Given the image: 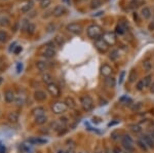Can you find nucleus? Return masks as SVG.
I'll use <instances>...</instances> for the list:
<instances>
[{
    "instance_id": "a18cd8bd",
    "label": "nucleus",
    "mask_w": 154,
    "mask_h": 153,
    "mask_svg": "<svg viewBox=\"0 0 154 153\" xmlns=\"http://www.w3.org/2000/svg\"><path fill=\"white\" fill-rule=\"evenodd\" d=\"M0 153H5V147L0 144Z\"/></svg>"
},
{
    "instance_id": "9b49d317",
    "label": "nucleus",
    "mask_w": 154,
    "mask_h": 153,
    "mask_svg": "<svg viewBox=\"0 0 154 153\" xmlns=\"http://www.w3.org/2000/svg\"><path fill=\"white\" fill-rule=\"evenodd\" d=\"M34 99L37 102H43L44 100H46V94L43 90H36L34 92Z\"/></svg>"
},
{
    "instance_id": "1a4fd4ad",
    "label": "nucleus",
    "mask_w": 154,
    "mask_h": 153,
    "mask_svg": "<svg viewBox=\"0 0 154 153\" xmlns=\"http://www.w3.org/2000/svg\"><path fill=\"white\" fill-rule=\"evenodd\" d=\"M66 11H67V9L65 6H63V5H57L54 8V11H52V13H54V17L59 18V17H62L63 15H65Z\"/></svg>"
},
{
    "instance_id": "b1692460",
    "label": "nucleus",
    "mask_w": 154,
    "mask_h": 153,
    "mask_svg": "<svg viewBox=\"0 0 154 153\" xmlns=\"http://www.w3.org/2000/svg\"><path fill=\"white\" fill-rule=\"evenodd\" d=\"M19 149L21 153H32V149L26 144H21L19 146Z\"/></svg>"
},
{
    "instance_id": "72a5a7b5",
    "label": "nucleus",
    "mask_w": 154,
    "mask_h": 153,
    "mask_svg": "<svg viewBox=\"0 0 154 153\" xmlns=\"http://www.w3.org/2000/svg\"><path fill=\"white\" fill-rule=\"evenodd\" d=\"M31 8H32V3L30 2V3H27V4H25L23 7H22V11H23L24 13H29L30 9H31Z\"/></svg>"
},
{
    "instance_id": "2eb2a0df",
    "label": "nucleus",
    "mask_w": 154,
    "mask_h": 153,
    "mask_svg": "<svg viewBox=\"0 0 154 153\" xmlns=\"http://www.w3.org/2000/svg\"><path fill=\"white\" fill-rule=\"evenodd\" d=\"M44 113H45V109H44L43 107H41V106H38V107L34 108V109L32 110V115L35 116V117L44 115Z\"/></svg>"
},
{
    "instance_id": "aec40b11",
    "label": "nucleus",
    "mask_w": 154,
    "mask_h": 153,
    "mask_svg": "<svg viewBox=\"0 0 154 153\" xmlns=\"http://www.w3.org/2000/svg\"><path fill=\"white\" fill-rule=\"evenodd\" d=\"M46 121H47V117H46L45 115L35 117V123L38 124V126H42V124H45Z\"/></svg>"
},
{
    "instance_id": "f3484780",
    "label": "nucleus",
    "mask_w": 154,
    "mask_h": 153,
    "mask_svg": "<svg viewBox=\"0 0 154 153\" xmlns=\"http://www.w3.org/2000/svg\"><path fill=\"white\" fill-rule=\"evenodd\" d=\"M105 83H106V85L108 86V87H115V85H116V80L114 79L113 77H106V79H105Z\"/></svg>"
},
{
    "instance_id": "20e7f679",
    "label": "nucleus",
    "mask_w": 154,
    "mask_h": 153,
    "mask_svg": "<svg viewBox=\"0 0 154 153\" xmlns=\"http://www.w3.org/2000/svg\"><path fill=\"white\" fill-rule=\"evenodd\" d=\"M52 109L54 114H63L68 109V106L65 104V102H56L52 104Z\"/></svg>"
},
{
    "instance_id": "de8ad7c7",
    "label": "nucleus",
    "mask_w": 154,
    "mask_h": 153,
    "mask_svg": "<svg viewBox=\"0 0 154 153\" xmlns=\"http://www.w3.org/2000/svg\"><path fill=\"white\" fill-rule=\"evenodd\" d=\"M150 92H151L152 94H154V81L151 83V86H150Z\"/></svg>"
},
{
    "instance_id": "09e8293b",
    "label": "nucleus",
    "mask_w": 154,
    "mask_h": 153,
    "mask_svg": "<svg viewBox=\"0 0 154 153\" xmlns=\"http://www.w3.org/2000/svg\"><path fill=\"white\" fill-rule=\"evenodd\" d=\"M116 123H118V121L110 122V123H109V124H108V126H114V124H116Z\"/></svg>"
},
{
    "instance_id": "79ce46f5",
    "label": "nucleus",
    "mask_w": 154,
    "mask_h": 153,
    "mask_svg": "<svg viewBox=\"0 0 154 153\" xmlns=\"http://www.w3.org/2000/svg\"><path fill=\"white\" fill-rule=\"evenodd\" d=\"M22 70H23V64L18 63L17 64V72H18V73H21Z\"/></svg>"
},
{
    "instance_id": "0eeeda50",
    "label": "nucleus",
    "mask_w": 154,
    "mask_h": 153,
    "mask_svg": "<svg viewBox=\"0 0 154 153\" xmlns=\"http://www.w3.org/2000/svg\"><path fill=\"white\" fill-rule=\"evenodd\" d=\"M66 29H67V31H69L72 34H80L82 31L81 26H80L79 24H76V23H72V24L67 25Z\"/></svg>"
},
{
    "instance_id": "a19ab883",
    "label": "nucleus",
    "mask_w": 154,
    "mask_h": 153,
    "mask_svg": "<svg viewBox=\"0 0 154 153\" xmlns=\"http://www.w3.org/2000/svg\"><path fill=\"white\" fill-rule=\"evenodd\" d=\"M22 50H23V48H22V46L21 45H17L16 46L15 48H13V54H15V55H19L20 53H21Z\"/></svg>"
},
{
    "instance_id": "ea45409f",
    "label": "nucleus",
    "mask_w": 154,
    "mask_h": 153,
    "mask_svg": "<svg viewBox=\"0 0 154 153\" xmlns=\"http://www.w3.org/2000/svg\"><path fill=\"white\" fill-rule=\"evenodd\" d=\"M136 87H137V90H142L144 87H145V85H144V81H143V79L140 80V81H138V83H137V85H136Z\"/></svg>"
},
{
    "instance_id": "ddd939ff",
    "label": "nucleus",
    "mask_w": 154,
    "mask_h": 153,
    "mask_svg": "<svg viewBox=\"0 0 154 153\" xmlns=\"http://www.w3.org/2000/svg\"><path fill=\"white\" fill-rule=\"evenodd\" d=\"M65 104H66V105L68 106V108H70V109H75V108L77 107V104L76 102H75V100L70 96L66 97V99H65Z\"/></svg>"
},
{
    "instance_id": "cd10ccee",
    "label": "nucleus",
    "mask_w": 154,
    "mask_h": 153,
    "mask_svg": "<svg viewBox=\"0 0 154 153\" xmlns=\"http://www.w3.org/2000/svg\"><path fill=\"white\" fill-rule=\"evenodd\" d=\"M137 78V72H136L135 69H133L131 72H129V82H134Z\"/></svg>"
},
{
    "instance_id": "7c9ffc66",
    "label": "nucleus",
    "mask_w": 154,
    "mask_h": 153,
    "mask_svg": "<svg viewBox=\"0 0 154 153\" xmlns=\"http://www.w3.org/2000/svg\"><path fill=\"white\" fill-rule=\"evenodd\" d=\"M9 24V20L6 17H0V26L5 27Z\"/></svg>"
},
{
    "instance_id": "f257e3e1",
    "label": "nucleus",
    "mask_w": 154,
    "mask_h": 153,
    "mask_svg": "<svg viewBox=\"0 0 154 153\" xmlns=\"http://www.w3.org/2000/svg\"><path fill=\"white\" fill-rule=\"evenodd\" d=\"M86 33H88V36L92 39H100L101 36H102V30L99 26L97 25H90V27L86 30Z\"/></svg>"
},
{
    "instance_id": "4c0bfd02",
    "label": "nucleus",
    "mask_w": 154,
    "mask_h": 153,
    "mask_svg": "<svg viewBox=\"0 0 154 153\" xmlns=\"http://www.w3.org/2000/svg\"><path fill=\"white\" fill-rule=\"evenodd\" d=\"M26 30H27V32L29 34H33L34 31H35V25H33V24H29Z\"/></svg>"
},
{
    "instance_id": "c03bdc74",
    "label": "nucleus",
    "mask_w": 154,
    "mask_h": 153,
    "mask_svg": "<svg viewBox=\"0 0 154 153\" xmlns=\"http://www.w3.org/2000/svg\"><path fill=\"white\" fill-rule=\"evenodd\" d=\"M54 24H50V25L49 26H48V27H47V30H48V32H52V30H54Z\"/></svg>"
},
{
    "instance_id": "3c124183",
    "label": "nucleus",
    "mask_w": 154,
    "mask_h": 153,
    "mask_svg": "<svg viewBox=\"0 0 154 153\" xmlns=\"http://www.w3.org/2000/svg\"><path fill=\"white\" fill-rule=\"evenodd\" d=\"M105 153H111L110 149H108V148H106V149H105Z\"/></svg>"
},
{
    "instance_id": "c85d7f7f",
    "label": "nucleus",
    "mask_w": 154,
    "mask_h": 153,
    "mask_svg": "<svg viewBox=\"0 0 154 153\" xmlns=\"http://www.w3.org/2000/svg\"><path fill=\"white\" fill-rule=\"evenodd\" d=\"M7 38H8V36H7L6 32L0 31V42H1V43H4V42H6Z\"/></svg>"
},
{
    "instance_id": "bb28decb",
    "label": "nucleus",
    "mask_w": 154,
    "mask_h": 153,
    "mask_svg": "<svg viewBox=\"0 0 154 153\" xmlns=\"http://www.w3.org/2000/svg\"><path fill=\"white\" fill-rule=\"evenodd\" d=\"M144 81V85H145V87H149V86H151V82H152V76L151 75H147L145 78L143 79Z\"/></svg>"
},
{
    "instance_id": "7ed1b4c3",
    "label": "nucleus",
    "mask_w": 154,
    "mask_h": 153,
    "mask_svg": "<svg viewBox=\"0 0 154 153\" xmlns=\"http://www.w3.org/2000/svg\"><path fill=\"white\" fill-rule=\"evenodd\" d=\"M121 145L126 150V152H131L134 150V141L127 135H124V136L121 137Z\"/></svg>"
},
{
    "instance_id": "6e6552de",
    "label": "nucleus",
    "mask_w": 154,
    "mask_h": 153,
    "mask_svg": "<svg viewBox=\"0 0 154 153\" xmlns=\"http://www.w3.org/2000/svg\"><path fill=\"white\" fill-rule=\"evenodd\" d=\"M141 139L143 140V142L146 144V146L148 147V148H154V140L152 139V137L150 136V135L148 134H144L141 136Z\"/></svg>"
},
{
    "instance_id": "f03ea898",
    "label": "nucleus",
    "mask_w": 154,
    "mask_h": 153,
    "mask_svg": "<svg viewBox=\"0 0 154 153\" xmlns=\"http://www.w3.org/2000/svg\"><path fill=\"white\" fill-rule=\"evenodd\" d=\"M80 105L85 111H90L94 108V101L90 96H81L80 97Z\"/></svg>"
},
{
    "instance_id": "4468645a",
    "label": "nucleus",
    "mask_w": 154,
    "mask_h": 153,
    "mask_svg": "<svg viewBox=\"0 0 154 153\" xmlns=\"http://www.w3.org/2000/svg\"><path fill=\"white\" fill-rule=\"evenodd\" d=\"M112 73V68L109 65H103L101 67V74L105 77H109Z\"/></svg>"
},
{
    "instance_id": "dca6fc26",
    "label": "nucleus",
    "mask_w": 154,
    "mask_h": 153,
    "mask_svg": "<svg viewBox=\"0 0 154 153\" xmlns=\"http://www.w3.org/2000/svg\"><path fill=\"white\" fill-rule=\"evenodd\" d=\"M7 119H8L9 122H13V123H16L19 120V113L18 112H9L8 115H7Z\"/></svg>"
},
{
    "instance_id": "e433bc0d",
    "label": "nucleus",
    "mask_w": 154,
    "mask_h": 153,
    "mask_svg": "<svg viewBox=\"0 0 154 153\" xmlns=\"http://www.w3.org/2000/svg\"><path fill=\"white\" fill-rule=\"evenodd\" d=\"M115 32H116L117 34H119V35H122V34L124 33V28L121 25H117L116 29H115Z\"/></svg>"
},
{
    "instance_id": "c9c22d12",
    "label": "nucleus",
    "mask_w": 154,
    "mask_h": 153,
    "mask_svg": "<svg viewBox=\"0 0 154 153\" xmlns=\"http://www.w3.org/2000/svg\"><path fill=\"white\" fill-rule=\"evenodd\" d=\"M137 143H138V145H139L140 148L143 149V150H145V151H146V150H147V149H148V147L146 146V144L143 142V140H142L141 138H140L139 140H138V142H137Z\"/></svg>"
},
{
    "instance_id": "393cba45",
    "label": "nucleus",
    "mask_w": 154,
    "mask_h": 153,
    "mask_svg": "<svg viewBox=\"0 0 154 153\" xmlns=\"http://www.w3.org/2000/svg\"><path fill=\"white\" fill-rule=\"evenodd\" d=\"M101 5H102V0H92V2H90V7L93 9L99 8Z\"/></svg>"
},
{
    "instance_id": "49530a36",
    "label": "nucleus",
    "mask_w": 154,
    "mask_h": 153,
    "mask_svg": "<svg viewBox=\"0 0 154 153\" xmlns=\"http://www.w3.org/2000/svg\"><path fill=\"white\" fill-rule=\"evenodd\" d=\"M114 153H126V152H124V151H122V150H119L118 148H115Z\"/></svg>"
},
{
    "instance_id": "39448f33",
    "label": "nucleus",
    "mask_w": 154,
    "mask_h": 153,
    "mask_svg": "<svg viewBox=\"0 0 154 153\" xmlns=\"http://www.w3.org/2000/svg\"><path fill=\"white\" fill-rule=\"evenodd\" d=\"M47 92L52 94V97L54 98H58V97L61 96V90H60V87H59L57 84L54 83H50V84H47V87H46Z\"/></svg>"
},
{
    "instance_id": "37998d69",
    "label": "nucleus",
    "mask_w": 154,
    "mask_h": 153,
    "mask_svg": "<svg viewBox=\"0 0 154 153\" xmlns=\"http://www.w3.org/2000/svg\"><path fill=\"white\" fill-rule=\"evenodd\" d=\"M148 29H149L150 31H153V30H154V20L149 24V26H148Z\"/></svg>"
},
{
    "instance_id": "473e14b6",
    "label": "nucleus",
    "mask_w": 154,
    "mask_h": 153,
    "mask_svg": "<svg viewBox=\"0 0 154 153\" xmlns=\"http://www.w3.org/2000/svg\"><path fill=\"white\" fill-rule=\"evenodd\" d=\"M143 67H144V70H145L146 72H149L150 70H151V68H152V65H151V63H150L149 61H145L143 63Z\"/></svg>"
},
{
    "instance_id": "864d4df0",
    "label": "nucleus",
    "mask_w": 154,
    "mask_h": 153,
    "mask_svg": "<svg viewBox=\"0 0 154 153\" xmlns=\"http://www.w3.org/2000/svg\"><path fill=\"white\" fill-rule=\"evenodd\" d=\"M2 80H3V78H2V77H0V84L2 83Z\"/></svg>"
},
{
    "instance_id": "f8f14e48",
    "label": "nucleus",
    "mask_w": 154,
    "mask_h": 153,
    "mask_svg": "<svg viewBox=\"0 0 154 153\" xmlns=\"http://www.w3.org/2000/svg\"><path fill=\"white\" fill-rule=\"evenodd\" d=\"M42 55H43V57L47 58V59H52V58H54L56 56V50L52 47H46L42 51Z\"/></svg>"
},
{
    "instance_id": "8fccbe9b",
    "label": "nucleus",
    "mask_w": 154,
    "mask_h": 153,
    "mask_svg": "<svg viewBox=\"0 0 154 153\" xmlns=\"http://www.w3.org/2000/svg\"><path fill=\"white\" fill-rule=\"evenodd\" d=\"M150 136H151V137H152V139H153V140H154V130H152V132L150 133Z\"/></svg>"
},
{
    "instance_id": "2f4dec72",
    "label": "nucleus",
    "mask_w": 154,
    "mask_h": 153,
    "mask_svg": "<svg viewBox=\"0 0 154 153\" xmlns=\"http://www.w3.org/2000/svg\"><path fill=\"white\" fill-rule=\"evenodd\" d=\"M54 42H56L57 44H58V45H63V44L65 43V40H64V38L62 37V36H56V37H54Z\"/></svg>"
},
{
    "instance_id": "a211bd4d",
    "label": "nucleus",
    "mask_w": 154,
    "mask_h": 153,
    "mask_svg": "<svg viewBox=\"0 0 154 153\" xmlns=\"http://www.w3.org/2000/svg\"><path fill=\"white\" fill-rule=\"evenodd\" d=\"M36 67H37V69L39 70V71H45L48 68V64L43 61H38L37 63H36Z\"/></svg>"
},
{
    "instance_id": "603ef678",
    "label": "nucleus",
    "mask_w": 154,
    "mask_h": 153,
    "mask_svg": "<svg viewBox=\"0 0 154 153\" xmlns=\"http://www.w3.org/2000/svg\"><path fill=\"white\" fill-rule=\"evenodd\" d=\"M95 153H102V150H100V149H98L97 151H95Z\"/></svg>"
},
{
    "instance_id": "c756f323",
    "label": "nucleus",
    "mask_w": 154,
    "mask_h": 153,
    "mask_svg": "<svg viewBox=\"0 0 154 153\" xmlns=\"http://www.w3.org/2000/svg\"><path fill=\"white\" fill-rule=\"evenodd\" d=\"M118 57H119V53H118V50H116V49L112 50V51H111V54H110V56H109V58H110L112 61L117 60V58H118Z\"/></svg>"
},
{
    "instance_id": "a878e982",
    "label": "nucleus",
    "mask_w": 154,
    "mask_h": 153,
    "mask_svg": "<svg viewBox=\"0 0 154 153\" xmlns=\"http://www.w3.org/2000/svg\"><path fill=\"white\" fill-rule=\"evenodd\" d=\"M129 128H131V130L134 134H140V133L142 132V128H140L138 124H131V126H129Z\"/></svg>"
},
{
    "instance_id": "423d86ee",
    "label": "nucleus",
    "mask_w": 154,
    "mask_h": 153,
    "mask_svg": "<svg viewBox=\"0 0 154 153\" xmlns=\"http://www.w3.org/2000/svg\"><path fill=\"white\" fill-rule=\"evenodd\" d=\"M95 45H96V47L98 48V50H100L101 53H105V51H107V49H108L109 44L107 43L103 38H100V39L96 40Z\"/></svg>"
},
{
    "instance_id": "58836bf2",
    "label": "nucleus",
    "mask_w": 154,
    "mask_h": 153,
    "mask_svg": "<svg viewBox=\"0 0 154 153\" xmlns=\"http://www.w3.org/2000/svg\"><path fill=\"white\" fill-rule=\"evenodd\" d=\"M124 77H125V71H121L120 74H119V79H118L119 84L123 83V81H124Z\"/></svg>"
},
{
    "instance_id": "5fc2aeb1",
    "label": "nucleus",
    "mask_w": 154,
    "mask_h": 153,
    "mask_svg": "<svg viewBox=\"0 0 154 153\" xmlns=\"http://www.w3.org/2000/svg\"><path fill=\"white\" fill-rule=\"evenodd\" d=\"M63 1H65V2H67V3L70 2V0H63Z\"/></svg>"
},
{
    "instance_id": "f704fd0d",
    "label": "nucleus",
    "mask_w": 154,
    "mask_h": 153,
    "mask_svg": "<svg viewBox=\"0 0 154 153\" xmlns=\"http://www.w3.org/2000/svg\"><path fill=\"white\" fill-rule=\"evenodd\" d=\"M50 5V0H41L40 1V6L41 8H46Z\"/></svg>"
},
{
    "instance_id": "5701e85b",
    "label": "nucleus",
    "mask_w": 154,
    "mask_h": 153,
    "mask_svg": "<svg viewBox=\"0 0 154 153\" xmlns=\"http://www.w3.org/2000/svg\"><path fill=\"white\" fill-rule=\"evenodd\" d=\"M41 78H42V81L45 82L46 84L52 83V75H50V74L43 73V74H42V77Z\"/></svg>"
},
{
    "instance_id": "9d476101",
    "label": "nucleus",
    "mask_w": 154,
    "mask_h": 153,
    "mask_svg": "<svg viewBox=\"0 0 154 153\" xmlns=\"http://www.w3.org/2000/svg\"><path fill=\"white\" fill-rule=\"evenodd\" d=\"M4 100L6 101L7 103H13V101L16 100V94L15 92L11 90H7L4 92Z\"/></svg>"
},
{
    "instance_id": "4be33fe9",
    "label": "nucleus",
    "mask_w": 154,
    "mask_h": 153,
    "mask_svg": "<svg viewBox=\"0 0 154 153\" xmlns=\"http://www.w3.org/2000/svg\"><path fill=\"white\" fill-rule=\"evenodd\" d=\"M141 15H142V17L144 18V19H149L150 17H151V11H150V8L149 7H144L143 9H142V11H141Z\"/></svg>"
},
{
    "instance_id": "6ab92c4d",
    "label": "nucleus",
    "mask_w": 154,
    "mask_h": 153,
    "mask_svg": "<svg viewBox=\"0 0 154 153\" xmlns=\"http://www.w3.org/2000/svg\"><path fill=\"white\" fill-rule=\"evenodd\" d=\"M29 143L31 144H37V145H41V144H45L47 142V140L45 139H40V138H32V139H29Z\"/></svg>"
},
{
    "instance_id": "412c9836",
    "label": "nucleus",
    "mask_w": 154,
    "mask_h": 153,
    "mask_svg": "<svg viewBox=\"0 0 154 153\" xmlns=\"http://www.w3.org/2000/svg\"><path fill=\"white\" fill-rule=\"evenodd\" d=\"M103 39H104L108 44H110V43L113 44L115 42V36L113 35V34H111V33H107Z\"/></svg>"
}]
</instances>
